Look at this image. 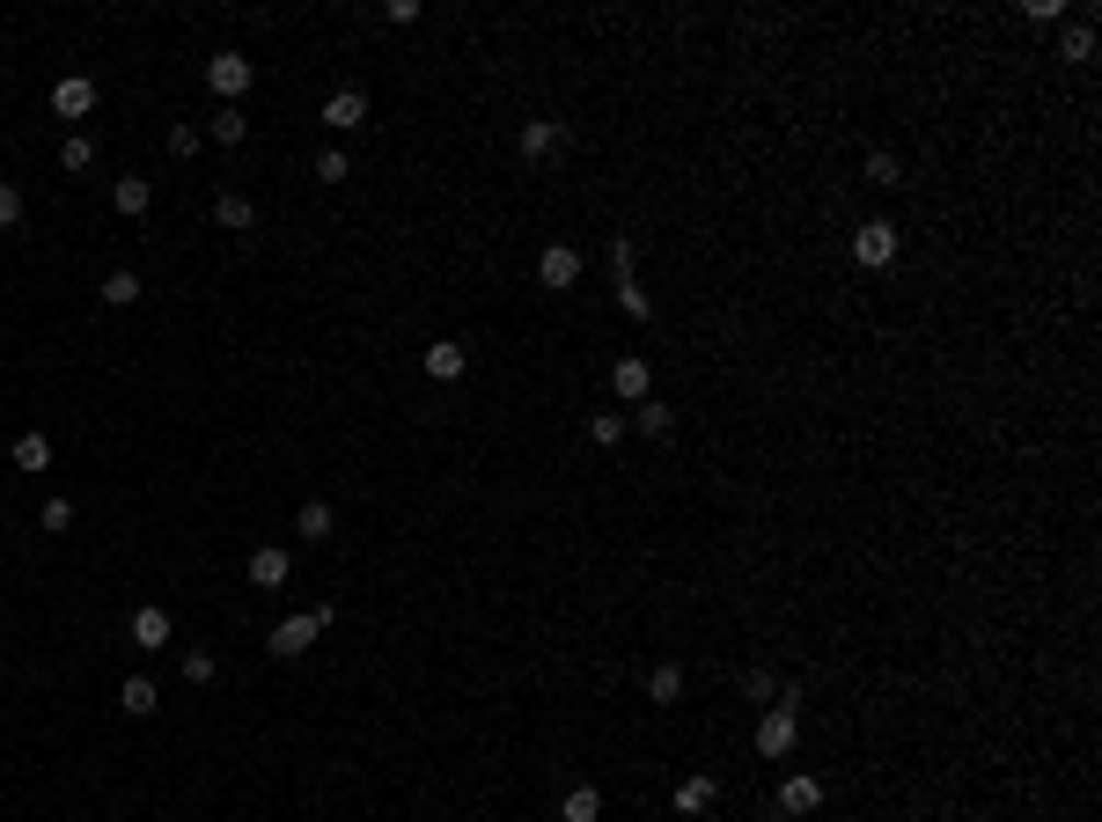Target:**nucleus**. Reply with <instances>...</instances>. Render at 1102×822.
Instances as JSON below:
<instances>
[{"label": "nucleus", "mask_w": 1102, "mask_h": 822, "mask_svg": "<svg viewBox=\"0 0 1102 822\" xmlns=\"http://www.w3.org/2000/svg\"><path fill=\"white\" fill-rule=\"evenodd\" d=\"M250 81H258V67H250L243 52H214V59H206V89H214L220 103H243Z\"/></svg>", "instance_id": "2"}, {"label": "nucleus", "mask_w": 1102, "mask_h": 822, "mask_svg": "<svg viewBox=\"0 0 1102 822\" xmlns=\"http://www.w3.org/2000/svg\"><path fill=\"white\" fill-rule=\"evenodd\" d=\"M155 705H162V698H155V683H147V676H125V683H118V712H133V720H147Z\"/></svg>", "instance_id": "18"}, {"label": "nucleus", "mask_w": 1102, "mask_h": 822, "mask_svg": "<svg viewBox=\"0 0 1102 822\" xmlns=\"http://www.w3.org/2000/svg\"><path fill=\"white\" fill-rule=\"evenodd\" d=\"M45 463H52V441H45V434H23V441H15V470H45Z\"/></svg>", "instance_id": "23"}, {"label": "nucleus", "mask_w": 1102, "mask_h": 822, "mask_svg": "<svg viewBox=\"0 0 1102 822\" xmlns=\"http://www.w3.org/2000/svg\"><path fill=\"white\" fill-rule=\"evenodd\" d=\"M897 242H905V236H897V220H860V228H853V258H860V265H889V258H897Z\"/></svg>", "instance_id": "4"}, {"label": "nucleus", "mask_w": 1102, "mask_h": 822, "mask_svg": "<svg viewBox=\"0 0 1102 822\" xmlns=\"http://www.w3.org/2000/svg\"><path fill=\"white\" fill-rule=\"evenodd\" d=\"M611 389L625 397V404H647V389H655V375H647V361H639V353H625V361L611 367Z\"/></svg>", "instance_id": "10"}, {"label": "nucleus", "mask_w": 1102, "mask_h": 822, "mask_svg": "<svg viewBox=\"0 0 1102 822\" xmlns=\"http://www.w3.org/2000/svg\"><path fill=\"white\" fill-rule=\"evenodd\" d=\"M15 220H23V192H15V184H8V176H0V236H8V228H15Z\"/></svg>", "instance_id": "29"}, {"label": "nucleus", "mask_w": 1102, "mask_h": 822, "mask_svg": "<svg viewBox=\"0 0 1102 822\" xmlns=\"http://www.w3.org/2000/svg\"><path fill=\"white\" fill-rule=\"evenodd\" d=\"M89 162H96V140H89V133H67V140H59V170H89Z\"/></svg>", "instance_id": "22"}, {"label": "nucleus", "mask_w": 1102, "mask_h": 822, "mask_svg": "<svg viewBox=\"0 0 1102 822\" xmlns=\"http://www.w3.org/2000/svg\"><path fill=\"white\" fill-rule=\"evenodd\" d=\"M206 140H220V147H243V140H250V118H243V103H220L214 118H206Z\"/></svg>", "instance_id": "11"}, {"label": "nucleus", "mask_w": 1102, "mask_h": 822, "mask_svg": "<svg viewBox=\"0 0 1102 822\" xmlns=\"http://www.w3.org/2000/svg\"><path fill=\"white\" fill-rule=\"evenodd\" d=\"M464 367H470V353H464L456 339H434V345H427V375H434V383H456Z\"/></svg>", "instance_id": "12"}, {"label": "nucleus", "mask_w": 1102, "mask_h": 822, "mask_svg": "<svg viewBox=\"0 0 1102 822\" xmlns=\"http://www.w3.org/2000/svg\"><path fill=\"white\" fill-rule=\"evenodd\" d=\"M867 176H875L882 192H889V184H905V170H897V155H867Z\"/></svg>", "instance_id": "30"}, {"label": "nucleus", "mask_w": 1102, "mask_h": 822, "mask_svg": "<svg viewBox=\"0 0 1102 822\" xmlns=\"http://www.w3.org/2000/svg\"><path fill=\"white\" fill-rule=\"evenodd\" d=\"M184 676H192V683H214V676H220V661H214L206 647H192V653H184Z\"/></svg>", "instance_id": "28"}, {"label": "nucleus", "mask_w": 1102, "mask_h": 822, "mask_svg": "<svg viewBox=\"0 0 1102 822\" xmlns=\"http://www.w3.org/2000/svg\"><path fill=\"white\" fill-rule=\"evenodd\" d=\"M287 573H294V558L287 551H250V587H287Z\"/></svg>", "instance_id": "14"}, {"label": "nucleus", "mask_w": 1102, "mask_h": 822, "mask_svg": "<svg viewBox=\"0 0 1102 822\" xmlns=\"http://www.w3.org/2000/svg\"><path fill=\"white\" fill-rule=\"evenodd\" d=\"M198 140H206L198 125H170V155H177V162H184V155H198Z\"/></svg>", "instance_id": "31"}, {"label": "nucleus", "mask_w": 1102, "mask_h": 822, "mask_svg": "<svg viewBox=\"0 0 1102 822\" xmlns=\"http://www.w3.org/2000/svg\"><path fill=\"white\" fill-rule=\"evenodd\" d=\"M103 301H111V309H133V301H140V279H133V272H111V279H103Z\"/></svg>", "instance_id": "24"}, {"label": "nucleus", "mask_w": 1102, "mask_h": 822, "mask_svg": "<svg viewBox=\"0 0 1102 822\" xmlns=\"http://www.w3.org/2000/svg\"><path fill=\"white\" fill-rule=\"evenodd\" d=\"M294 536H302V544H323V536H331V500H309V507L294 514Z\"/></svg>", "instance_id": "19"}, {"label": "nucleus", "mask_w": 1102, "mask_h": 822, "mask_svg": "<svg viewBox=\"0 0 1102 822\" xmlns=\"http://www.w3.org/2000/svg\"><path fill=\"white\" fill-rule=\"evenodd\" d=\"M633 426H639V434H655V441H661L669 426H677V419H669V404H655V397H647V404L633 411Z\"/></svg>", "instance_id": "25"}, {"label": "nucleus", "mask_w": 1102, "mask_h": 822, "mask_svg": "<svg viewBox=\"0 0 1102 822\" xmlns=\"http://www.w3.org/2000/svg\"><path fill=\"white\" fill-rule=\"evenodd\" d=\"M111 206H118L125 220H140L147 206H155V184H147V176H118V184H111Z\"/></svg>", "instance_id": "13"}, {"label": "nucleus", "mask_w": 1102, "mask_h": 822, "mask_svg": "<svg viewBox=\"0 0 1102 822\" xmlns=\"http://www.w3.org/2000/svg\"><path fill=\"white\" fill-rule=\"evenodd\" d=\"M331 617H339V603L302 609V617H287V625H272V639H265V647L280 653V661H294V653H309V647H317V631L331 625Z\"/></svg>", "instance_id": "1"}, {"label": "nucleus", "mask_w": 1102, "mask_h": 822, "mask_svg": "<svg viewBox=\"0 0 1102 822\" xmlns=\"http://www.w3.org/2000/svg\"><path fill=\"white\" fill-rule=\"evenodd\" d=\"M794 750V705H764L758 720V756H786Z\"/></svg>", "instance_id": "6"}, {"label": "nucleus", "mask_w": 1102, "mask_h": 822, "mask_svg": "<svg viewBox=\"0 0 1102 822\" xmlns=\"http://www.w3.org/2000/svg\"><path fill=\"white\" fill-rule=\"evenodd\" d=\"M345 176H353V162H345L339 147H323L317 155V184H345Z\"/></svg>", "instance_id": "26"}, {"label": "nucleus", "mask_w": 1102, "mask_h": 822, "mask_svg": "<svg viewBox=\"0 0 1102 822\" xmlns=\"http://www.w3.org/2000/svg\"><path fill=\"white\" fill-rule=\"evenodd\" d=\"M573 279H581V250H573V242H552V250H544V258H537V287L566 294V287H573Z\"/></svg>", "instance_id": "5"}, {"label": "nucleus", "mask_w": 1102, "mask_h": 822, "mask_svg": "<svg viewBox=\"0 0 1102 822\" xmlns=\"http://www.w3.org/2000/svg\"><path fill=\"white\" fill-rule=\"evenodd\" d=\"M780 808H786V815H808V808H823V778H786V786H780Z\"/></svg>", "instance_id": "15"}, {"label": "nucleus", "mask_w": 1102, "mask_h": 822, "mask_svg": "<svg viewBox=\"0 0 1102 822\" xmlns=\"http://www.w3.org/2000/svg\"><path fill=\"white\" fill-rule=\"evenodd\" d=\"M713 794H720L713 778H684V786H677V815H698V808H713Z\"/></svg>", "instance_id": "21"}, {"label": "nucleus", "mask_w": 1102, "mask_h": 822, "mask_svg": "<svg viewBox=\"0 0 1102 822\" xmlns=\"http://www.w3.org/2000/svg\"><path fill=\"white\" fill-rule=\"evenodd\" d=\"M750 698L764 705V698H786V690H780V676H764V669H758V676H750Z\"/></svg>", "instance_id": "33"}, {"label": "nucleus", "mask_w": 1102, "mask_h": 822, "mask_svg": "<svg viewBox=\"0 0 1102 822\" xmlns=\"http://www.w3.org/2000/svg\"><path fill=\"white\" fill-rule=\"evenodd\" d=\"M559 815L566 822H595V815H603V794H595V786H573V794L559 800Z\"/></svg>", "instance_id": "20"}, {"label": "nucleus", "mask_w": 1102, "mask_h": 822, "mask_svg": "<svg viewBox=\"0 0 1102 822\" xmlns=\"http://www.w3.org/2000/svg\"><path fill=\"white\" fill-rule=\"evenodd\" d=\"M559 147H566V125L559 118H530V125H522V162H552Z\"/></svg>", "instance_id": "7"}, {"label": "nucleus", "mask_w": 1102, "mask_h": 822, "mask_svg": "<svg viewBox=\"0 0 1102 822\" xmlns=\"http://www.w3.org/2000/svg\"><path fill=\"white\" fill-rule=\"evenodd\" d=\"M323 125H331V133H361V125H367V96H361V89L323 96Z\"/></svg>", "instance_id": "9"}, {"label": "nucleus", "mask_w": 1102, "mask_h": 822, "mask_svg": "<svg viewBox=\"0 0 1102 822\" xmlns=\"http://www.w3.org/2000/svg\"><path fill=\"white\" fill-rule=\"evenodd\" d=\"M125 639H133V647H140V653H162V647H170V639H177L170 609H162V603H140V609H133V625H125Z\"/></svg>", "instance_id": "3"}, {"label": "nucleus", "mask_w": 1102, "mask_h": 822, "mask_svg": "<svg viewBox=\"0 0 1102 822\" xmlns=\"http://www.w3.org/2000/svg\"><path fill=\"white\" fill-rule=\"evenodd\" d=\"M214 220H220V228H236V236H250V228H258V206H250L243 192H220L214 198Z\"/></svg>", "instance_id": "16"}, {"label": "nucleus", "mask_w": 1102, "mask_h": 822, "mask_svg": "<svg viewBox=\"0 0 1102 822\" xmlns=\"http://www.w3.org/2000/svg\"><path fill=\"white\" fill-rule=\"evenodd\" d=\"M52 111H59V118H89V111H96V81H89V73H67V81L52 89Z\"/></svg>", "instance_id": "8"}, {"label": "nucleus", "mask_w": 1102, "mask_h": 822, "mask_svg": "<svg viewBox=\"0 0 1102 822\" xmlns=\"http://www.w3.org/2000/svg\"><path fill=\"white\" fill-rule=\"evenodd\" d=\"M588 441H603V448L625 441V419H617V411H595V419H588Z\"/></svg>", "instance_id": "27"}, {"label": "nucleus", "mask_w": 1102, "mask_h": 822, "mask_svg": "<svg viewBox=\"0 0 1102 822\" xmlns=\"http://www.w3.org/2000/svg\"><path fill=\"white\" fill-rule=\"evenodd\" d=\"M647 698L677 705V698H684V669H677V661H655V669H647Z\"/></svg>", "instance_id": "17"}, {"label": "nucleus", "mask_w": 1102, "mask_h": 822, "mask_svg": "<svg viewBox=\"0 0 1102 822\" xmlns=\"http://www.w3.org/2000/svg\"><path fill=\"white\" fill-rule=\"evenodd\" d=\"M37 522L59 536V529H73V507H67V500H45V514H37Z\"/></svg>", "instance_id": "32"}]
</instances>
